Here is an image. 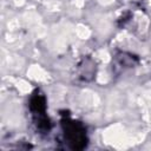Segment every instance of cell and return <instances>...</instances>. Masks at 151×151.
Segmentation results:
<instances>
[{
    "label": "cell",
    "instance_id": "cell-3",
    "mask_svg": "<svg viewBox=\"0 0 151 151\" xmlns=\"http://www.w3.org/2000/svg\"><path fill=\"white\" fill-rule=\"evenodd\" d=\"M96 73V64L90 58H84L79 65V77L85 80L90 81Z\"/></svg>",
    "mask_w": 151,
    "mask_h": 151
},
{
    "label": "cell",
    "instance_id": "cell-1",
    "mask_svg": "<svg viewBox=\"0 0 151 151\" xmlns=\"http://www.w3.org/2000/svg\"><path fill=\"white\" fill-rule=\"evenodd\" d=\"M61 129L64 132L65 143H67L68 147L76 151L83 150L87 145V134L85 126L78 122L70 118V116L65 114L61 119Z\"/></svg>",
    "mask_w": 151,
    "mask_h": 151
},
{
    "label": "cell",
    "instance_id": "cell-2",
    "mask_svg": "<svg viewBox=\"0 0 151 151\" xmlns=\"http://www.w3.org/2000/svg\"><path fill=\"white\" fill-rule=\"evenodd\" d=\"M29 111L33 117V122L35 124L37 131L41 134H46L51 130V120L46 114V98L40 92V90H35L29 98Z\"/></svg>",
    "mask_w": 151,
    "mask_h": 151
}]
</instances>
